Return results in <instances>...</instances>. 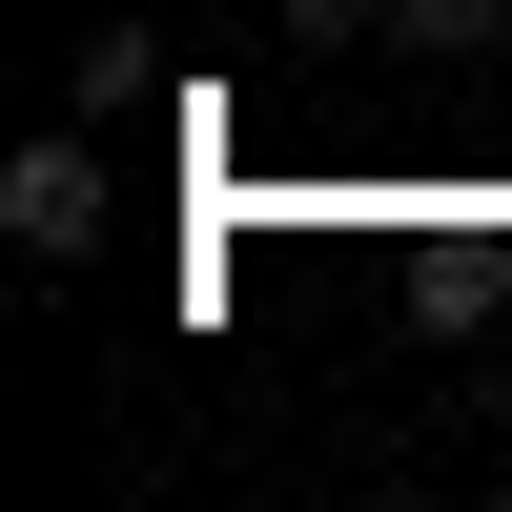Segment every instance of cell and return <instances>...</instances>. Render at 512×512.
Instances as JSON below:
<instances>
[{
	"label": "cell",
	"mask_w": 512,
	"mask_h": 512,
	"mask_svg": "<svg viewBox=\"0 0 512 512\" xmlns=\"http://www.w3.org/2000/svg\"><path fill=\"white\" fill-rule=\"evenodd\" d=\"M0 246H21V267H82V246H103V144H82V123H41V144L0 164Z\"/></svg>",
	"instance_id": "obj_1"
}]
</instances>
